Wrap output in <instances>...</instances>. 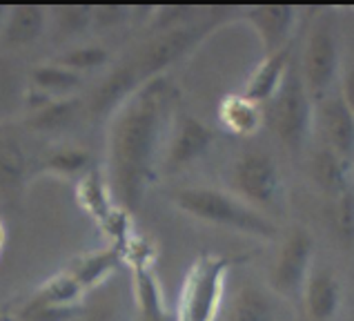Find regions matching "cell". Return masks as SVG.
<instances>
[{
    "label": "cell",
    "mask_w": 354,
    "mask_h": 321,
    "mask_svg": "<svg viewBox=\"0 0 354 321\" xmlns=\"http://www.w3.org/2000/svg\"><path fill=\"white\" fill-rule=\"evenodd\" d=\"M94 5H54L49 7V29L58 40H72L92 32Z\"/></svg>",
    "instance_id": "cell-26"
},
{
    "label": "cell",
    "mask_w": 354,
    "mask_h": 321,
    "mask_svg": "<svg viewBox=\"0 0 354 321\" xmlns=\"http://www.w3.org/2000/svg\"><path fill=\"white\" fill-rule=\"evenodd\" d=\"M49 29V7L36 3L9 5L5 29L0 34V47L20 49L34 45Z\"/></svg>",
    "instance_id": "cell-16"
},
{
    "label": "cell",
    "mask_w": 354,
    "mask_h": 321,
    "mask_svg": "<svg viewBox=\"0 0 354 321\" xmlns=\"http://www.w3.org/2000/svg\"><path fill=\"white\" fill-rule=\"evenodd\" d=\"M85 76L72 69L54 63L52 58L27 69V94H25V114L43 107L52 100L78 96Z\"/></svg>",
    "instance_id": "cell-13"
},
{
    "label": "cell",
    "mask_w": 354,
    "mask_h": 321,
    "mask_svg": "<svg viewBox=\"0 0 354 321\" xmlns=\"http://www.w3.org/2000/svg\"><path fill=\"white\" fill-rule=\"evenodd\" d=\"M243 23L257 34L263 56H270L292 45V36L299 23V7L295 5H250L239 9Z\"/></svg>",
    "instance_id": "cell-12"
},
{
    "label": "cell",
    "mask_w": 354,
    "mask_h": 321,
    "mask_svg": "<svg viewBox=\"0 0 354 321\" xmlns=\"http://www.w3.org/2000/svg\"><path fill=\"white\" fill-rule=\"evenodd\" d=\"M218 123L234 136H252L266 125L263 105L243 94H230L218 105Z\"/></svg>",
    "instance_id": "cell-23"
},
{
    "label": "cell",
    "mask_w": 354,
    "mask_h": 321,
    "mask_svg": "<svg viewBox=\"0 0 354 321\" xmlns=\"http://www.w3.org/2000/svg\"><path fill=\"white\" fill-rule=\"evenodd\" d=\"M171 203L183 214L201 221V223L225 228L232 232L254 237L261 241H274L279 226L270 214L252 208L230 190L209 185H189L171 192Z\"/></svg>",
    "instance_id": "cell-2"
},
{
    "label": "cell",
    "mask_w": 354,
    "mask_h": 321,
    "mask_svg": "<svg viewBox=\"0 0 354 321\" xmlns=\"http://www.w3.org/2000/svg\"><path fill=\"white\" fill-rule=\"evenodd\" d=\"M315 268V237L308 228L295 226L281 239L268 273V290L281 301L301 299L303 286Z\"/></svg>",
    "instance_id": "cell-8"
},
{
    "label": "cell",
    "mask_w": 354,
    "mask_h": 321,
    "mask_svg": "<svg viewBox=\"0 0 354 321\" xmlns=\"http://www.w3.org/2000/svg\"><path fill=\"white\" fill-rule=\"evenodd\" d=\"M214 140L216 132L201 118L192 114L176 116L174 125L169 129L163 158H160V172L176 174L180 169L189 167L209 152Z\"/></svg>",
    "instance_id": "cell-9"
},
{
    "label": "cell",
    "mask_w": 354,
    "mask_h": 321,
    "mask_svg": "<svg viewBox=\"0 0 354 321\" xmlns=\"http://www.w3.org/2000/svg\"><path fill=\"white\" fill-rule=\"evenodd\" d=\"M25 94L27 67L14 54L0 52V125L25 114Z\"/></svg>",
    "instance_id": "cell-22"
},
{
    "label": "cell",
    "mask_w": 354,
    "mask_h": 321,
    "mask_svg": "<svg viewBox=\"0 0 354 321\" xmlns=\"http://www.w3.org/2000/svg\"><path fill=\"white\" fill-rule=\"evenodd\" d=\"M54 63L63 65L72 72L85 76L89 72H96V69H105L112 65V54L105 45L98 43H80V45H72L63 49L60 54H56Z\"/></svg>",
    "instance_id": "cell-27"
},
{
    "label": "cell",
    "mask_w": 354,
    "mask_h": 321,
    "mask_svg": "<svg viewBox=\"0 0 354 321\" xmlns=\"http://www.w3.org/2000/svg\"><path fill=\"white\" fill-rule=\"evenodd\" d=\"M131 23V5L123 3H103L94 5V20L92 32H112Z\"/></svg>",
    "instance_id": "cell-30"
},
{
    "label": "cell",
    "mask_w": 354,
    "mask_h": 321,
    "mask_svg": "<svg viewBox=\"0 0 354 321\" xmlns=\"http://www.w3.org/2000/svg\"><path fill=\"white\" fill-rule=\"evenodd\" d=\"M38 152H32L23 129L14 123L0 125V194L14 201L34 178Z\"/></svg>",
    "instance_id": "cell-11"
},
{
    "label": "cell",
    "mask_w": 354,
    "mask_h": 321,
    "mask_svg": "<svg viewBox=\"0 0 354 321\" xmlns=\"http://www.w3.org/2000/svg\"><path fill=\"white\" fill-rule=\"evenodd\" d=\"M225 20V12H216L214 16L201 18L196 23L167 29V32H156L143 45H138L127 58H123V63L131 72V76L136 78V83L145 85L147 80L167 74L171 65H176L178 60H183L187 54L194 52Z\"/></svg>",
    "instance_id": "cell-3"
},
{
    "label": "cell",
    "mask_w": 354,
    "mask_h": 321,
    "mask_svg": "<svg viewBox=\"0 0 354 321\" xmlns=\"http://www.w3.org/2000/svg\"><path fill=\"white\" fill-rule=\"evenodd\" d=\"M350 165L343 158H339L335 152H330L328 147L317 145L312 149L310 160H308V174L315 181V185L323 190L326 194L339 196L341 192L348 190V172Z\"/></svg>",
    "instance_id": "cell-24"
},
{
    "label": "cell",
    "mask_w": 354,
    "mask_h": 321,
    "mask_svg": "<svg viewBox=\"0 0 354 321\" xmlns=\"http://www.w3.org/2000/svg\"><path fill=\"white\" fill-rule=\"evenodd\" d=\"M292 63H295V60H292V45L286 49H279V52L270 56H263L261 63L252 69V74L248 76L245 87H243L241 94L250 100H254L259 105H266L268 100L277 94V89L281 87Z\"/></svg>",
    "instance_id": "cell-20"
},
{
    "label": "cell",
    "mask_w": 354,
    "mask_h": 321,
    "mask_svg": "<svg viewBox=\"0 0 354 321\" xmlns=\"http://www.w3.org/2000/svg\"><path fill=\"white\" fill-rule=\"evenodd\" d=\"M96 169L94 154L83 145L56 143L40 149L34 165L36 176H56V178H83L87 172Z\"/></svg>",
    "instance_id": "cell-15"
},
{
    "label": "cell",
    "mask_w": 354,
    "mask_h": 321,
    "mask_svg": "<svg viewBox=\"0 0 354 321\" xmlns=\"http://www.w3.org/2000/svg\"><path fill=\"white\" fill-rule=\"evenodd\" d=\"M315 132L319 134V145L335 152L350 167L354 165V114L339 89H332L315 103Z\"/></svg>",
    "instance_id": "cell-10"
},
{
    "label": "cell",
    "mask_w": 354,
    "mask_h": 321,
    "mask_svg": "<svg viewBox=\"0 0 354 321\" xmlns=\"http://www.w3.org/2000/svg\"><path fill=\"white\" fill-rule=\"evenodd\" d=\"M129 270L136 321H176L174 310L165 304L163 288H160V281L149 261L136 253L134 257H129Z\"/></svg>",
    "instance_id": "cell-14"
},
{
    "label": "cell",
    "mask_w": 354,
    "mask_h": 321,
    "mask_svg": "<svg viewBox=\"0 0 354 321\" xmlns=\"http://www.w3.org/2000/svg\"><path fill=\"white\" fill-rule=\"evenodd\" d=\"M303 308L312 321H330L341 306V281L335 270L315 266L301 293Z\"/></svg>",
    "instance_id": "cell-17"
},
{
    "label": "cell",
    "mask_w": 354,
    "mask_h": 321,
    "mask_svg": "<svg viewBox=\"0 0 354 321\" xmlns=\"http://www.w3.org/2000/svg\"><path fill=\"white\" fill-rule=\"evenodd\" d=\"M263 116L283 147L292 154L306 149L310 134H315V100L303 83L297 63L290 65L277 94L263 105Z\"/></svg>",
    "instance_id": "cell-4"
},
{
    "label": "cell",
    "mask_w": 354,
    "mask_h": 321,
    "mask_svg": "<svg viewBox=\"0 0 354 321\" xmlns=\"http://www.w3.org/2000/svg\"><path fill=\"white\" fill-rule=\"evenodd\" d=\"M180 92L169 74L140 85L107 123L105 181L116 208L127 214L143 203L149 185L158 178L174 109Z\"/></svg>",
    "instance_id": "cell-1"
},
{
    "label": "cell",
    "mask_w": 354,
    "mask_h": 321,
    "mask_svg": "<svg viewBox=\"0 0 354 321\" xmlns=\"http://www.w3.org/2000/svg\"><path fill=\"white\" fill-rule=\"evenodd\" d=\"M7 14H9V5L0 3V34H3V29H5V20H7Z\"/></svg>",
    "instance_id": "cell-32"
},
{
    "label": "cell",
    "mask_w": 354,
    "mask_h": 321,
    "mask_svg": "<svg viewBox=\"0 0 354 321\" xmlns=\"http://www.w3.org/2000/svg\"><path fill=\"white\" fill-rule=\"evenodd\" d=\"M123 261H125L123 250L116 246H107L74 257L69 264H65V270L76 279V284L85 293H89V290L103 284L107 277H112Z\"/></svg>",
    "instance_id": "cell-21"
},
{
    "label": "cell",
    "mask_w": 354,
    "mask_h": 321,
    "mask_svg": "<svg viewBox=\"0 0 354 321\" xmlns=\"http://www.w3.org/2000/svg\"><path fill=\"white\" fill-rule=\"evenodd\" d=\"M297 65L303 83H306L315 103L335 89L341 69V58H339L337 23L332 14H321L312 23Z\"/></svg>",
    "instance_id": "cell-6"
},
{
    "label": "cell",
    "mask_w": 354,
    "mask_h": 321,
    "mask_svg": "<svg viewBox=\"0 0 354 321\" xmlns=\"http://www.w3.org/2000/svg\"><path fill=\"white\" fill-rule=\"evenodd\" d=\"M236 261L223 255H201L183 277L174 308L176 321H216L225 295V279Z\"/></svg>",
    "instance_id": "cell-5"
},
{
    "label": "cell",
    "mask_w": 354,
    "mask_h": 321,
    "mask_svg": "<svg viewBox=\"0 0 354 321\" xmlns=\"http://www.w3.org/2000/svg\"><path fill=\"white\" fill-rule=\"evenodd\" d=\"M352 169H354V165H352Z\"/></svg>",
    "instance_id": "cell-34"
},
{
    "label": "cell",
    "mask_w": 354,
    "mask_h": 321,
    "mask_svg": "<svg viewBox=\"0 0 354 321\" xmlns=\"http://www.w3.org/2000/svg\"><path fill=\"white\" fill-rule=\"evenodd\" d=\"M332 226L341 244L354 246V192L346 190L335 196V208H332Z\"/></svg>",
    "instance_id": "cell-29"
},
{
    "label": "cell",
    "mask_w": 354,
    "mask_h": 321,
    "mask_svg": "<svg viewBox=\"0 0 354 321\" xmlns=\"http://www.w3.org/2000/svg\"><path fill=\"white\" fill-rule=\"evenodd\" d=\"M203 9L194 5H156L154 16H151L149 25L156 32H167V29H176L189 23H196V14Z\"/></svg>",
    "instance_id": "cell-28"
},
{
    "label": "cell",
    "mask_w": 354,
    "mask_h": 321,
    "mask_svg": "<svg viewBox=\"0 0 354 321\" xmlns=\"http://www.w3.org/2000/svg\"><path fill=\"white\" fill-rule=\"evenodd\" d=\"M281 299L270 293L268 286L261 288L254 284H245L232 297L230 306L223 315V321H283Z\"/></svg>",
    "instance_id": "cell-19"
},
{
    "label": "cell",
    "mask_w": 354,
    "mask_h": 321,
    "mask_svg": "<svg viewBox=\"0 0 354 321\" xmlns=\"http://www.w3.org/2000/svg\"><path fill=\"white\" fill-rule=\"evenodd\" d=\"M80 116H85V100L80 96L72 98H60L52 100L43 107L34 109V112L25 114L23 127L29 134L38 136H56L67 132L69 127H74Z\"/></svg>",
    "instance_id": "cell-18"
},
{
    "label": "cell",
    "mask_w": 354,
    "mask_h": 321,
    "mask_svg": "<svg viewBox=\"0 0 354 321\" xmlns=\"http://www.w3.org/2000/svg\"><path fill=\"white\" fill-rule=\"evenodd\" d=\"M76 199L80 208H83L98 226L105 223L107 217L116 210L112 192H109V187H107L105 174L100 172L98 167L76 181Z\"/></svg>",
    "instance_id": "cell-25"
},
{
    "label": "cell",
    "mask_w": 354,
    "mask_h": 321,
    "mask_svg": "<svg viewBox=\"0 0 354 321\" xmlns=\"http://www.w3.org/2000/svg\"><path fill=\"white\" fill-rule=\"evenodd\" d=\"M230 192L243 199L261 212L274 210L283 194V178L279 163L270 152L252 147L241 152L227 174Z\"/></svg>",
    "instance_id": "cell-7"
},
{
    "label": "cell",
    "mask_w": 354,
    "mask_h": 321,
    "mask_svg": "<svg viewBox=\"0 0 354 321\" xmlns=\"http://www.w3.org/2000/svg\"><path fill=\"white\" fill-rule=\"evenodd\" d=\"M103 319H105L103 315H80L74 321H103Z\"/></svg>",
    "instance_id": "cell-33"
},
{
    "label": "cell",
    "mask_w": 354,
    "mask_h": 321,
    "mask_svg": "<svg viewBox=\"0 0 354 321\" xmlns=\"http://www.w3.org/2000/svg\"><path fill=\"white\" fill-rule=\"evenodd\" d=\"M339 94H341L343 100H346V105L350 107V112L354 114V60L346 69H343Z\"/></svg>",
    "instance_id": "cell-31"
}]
</instances>
